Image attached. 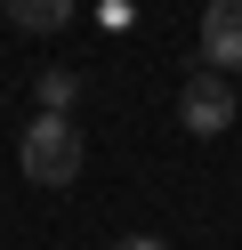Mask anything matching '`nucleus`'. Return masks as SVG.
<instances>
[{
    "mask_svg": "<svg viewBox=\"0 0 242 250\" xmlns=\"http://www.w3.org/2000/svg\"><path fill=\"white\" fill-rule=\"evenodd\" d=\"M202 65L242 73V0H210L202 8Z\"/></svg>",
    "mask_w": 242,
    "mask_h": 250,
    "instance_id": "obj_3",
    "label": "nucleus"
},
{
    "mask_svg": "<svg viewBox=\"0 0 242 250\" xmlns=\"http://www.w3.org/2000/svg\"><path fill=\"white\" fill-rule=\"evenodd\" d=\"M16 169H24L41 194H65L81 178V129L65 113H32V129L16 137Z\"/></svg>",
    "mask_w": 242,
    "mask_h": 250,
    "instance_id": "obj_1",
    "label": "nucleus"
},
{
    "mask_svg": "<svg viewBox=\"0 0 242 250\" xmlns=\"http://www.w3.org/2000/svg\"><path fill=\"white\" fill-rule=\"evenodd\" d=\"M32 97H41V113H65V105L81 97V81H73L65 65H41V81H32Z\"/></svg>",
    "mask_w": 242,
    "mask_h": 250,
    "instance_id": "obj_5",
    "label": "nucleus"
},
{
    "mask_svg": "<svg viewBox=\"0 0 242 250\" xmlns=\"http://www.w3.org/2000/svg\"><path fill=\"white\" fill-rule=\"evenodd\" d=\"M177 129H194V137H226L234 129V73H194L177 89Z\"/></svg>",
    "mask_w": 242,
    "mask_h": 250,
    "instance_id": "obj_2",
    "label": "nucleus"
},
{
    "mask_svg": "<svg viewBox=\"0 0 242 250\" xmlns=\"http://www.w3.org/2000/svg\"><path fill=\"white\" fill-rule=\"evenodd\" d=\"M8 8V24H24V33H65L73 24V0H0Z\"/></svg>",
    "mask_w": 242,
    "mask_h": 250,
    "instance_id": "obj_4",
    "label": "nucleus"
},
{
    "mask_svg": "<svg viewBox=\"0 0 242 250\" xmlns=\"http://www.w3.org/2000/svg\"><path fill=\"white\" fill-rule=\"evenodd\" d=\"M113 250H170V242H161V234H121Z\"/></svg>",
    "mask_w": 242,
    "mask_h": 250,
    "instance_id": "obj_6",
    "label": "nucleus"
}]
</instances>
